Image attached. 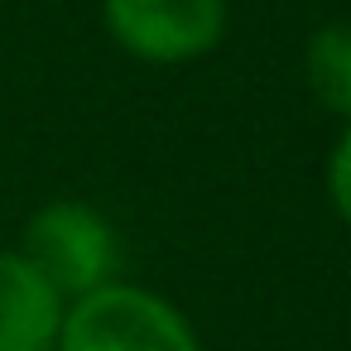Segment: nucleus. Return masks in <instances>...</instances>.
Returning a JSON list of instances; mask_svg holds the SVG:
<instances>
[{
	"instance_id": "obj_6",
	"label": "nucleus",
	"mask_w": 351,
	"mask_h": 351,
	"mask_svg": "<svg viewBox=\"0 0 351 351\" xmlns=\"http://www.w3.org/2000/svg\"><path fill=\"white\" fill-rule=\"evenodd\" d=\"M327 193H332L337 217L351 226V121H346V130H341V140L327 159Z\"/></svg>"
},
{
	"instance_id": "obj_2",
	"label": "nucleus",
	"mask_w": 351,
	"mask_h": 351,
	"mask_svg": "<svg viewBox=\"0 0 351 351\" xmlns=\"http://www.w3.org/2000/svg\"><path fill=\"white\" fill-rule=\"evenodd\" d=\"M68 303L111 284L116 269H121V241L111 231V221L92 207V202H77V197H58V202H44L29 221H25V236L15 245Z\"/></svg>"
},
{
	"instance_id": "obj_5",
	"label": "nucleus",
	"mask_w": 351,
	"mask_h": 351,
	"mask_svg": "<svg viewBox=\"0 0 351 351\" xmlns=\"http://www.w3.org/2000/svg\"><path fill=\"white\" fill-rule=\"evenodd\" d=\"M303 77L322 111L351 121V20H327L308 34Z\"/></svg>"
},
{
	"instance_id": "obj_4",
	"label": "nucleus",
	"mask_w": 351,
	"mask_h": 351,
	"mask_svg": "<svg viewBox=\"0 0 351 351\" xmlns=\"http://www.w3.org/2000/svg\"><path fill=\"white\" fill-rule=\"evenodd\" d=\"M68 298L20 255L0 250V351H53Z\"/></svg>"
},
{
	"instance_id": "obj_3",
	"label": "nucleus",
	"mask_w": 351,
	"mask_h": 351,
	"mask_svg": "<svg viewBox=\"0 0 351 351\" xmlns=\"http://www.w3.org/2000/svg\"><path fill=\"white\" fill-rule=\"evenodd\" d=\"M116 49L140 63L178 68L207 58L226 34V0H101Z\"/></svg>"
},
{
	"instance_id": "obj_1",
	"label": "nucleus",
	"mask_w": 351,
	"mask_h": 351,
	"mask_svg": "<svg viewBox=\"0 0 351 351\" xmlns=\"http://www.w3.org/2000/svg\"><path fill=\"white\" fill-rule=\"evenodd\" d=\"M53 351H202V341L178 303L111 279L63 308Z\"/></svg>"
}]
</instances>
